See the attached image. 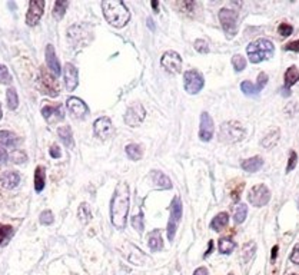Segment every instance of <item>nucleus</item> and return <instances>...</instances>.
I'll list each match as a JSON object with an SVG mask.
<instances>
[{"label":"nucleus","instance_id":"nucleus-1","mask_svg":"<svg viewBox=\"0 0 299 275\" xmlns=\"http://www.w3.org/2000/svg\"><path fill=\"white\" fill-rule=\"evenodd\" d=\"M129 202H130V196H129V186L126 182H119L112 202H110V218L112 224L118 228L123 229L126 227V218L129 214Z\"/></svg>","mask_w":299,"mask_h":275},{"label":"nucleus","instance_id":"nucleus-2","mask_svg":"<svg viewBox=\"0 0 299 275\" xmlns=\"http://www.w3.org/2000/svg\"><path fill=\"white\" fill-rule=\"evenodd\" d=\"M102 10L109 25L115 28H123L130 19L129 9L121 0H105L102 3Z\"/></svg>","mask_w":299,"mask_h":275},{"label":"nucleus","instance_id":"nucleus-3","mask_svg":"<svg viewBox=\"0 0 299 275\" xmlns=\"http://www.w3.org/2000/svg\"><path fill=\"white\" fill-rule=\"evenodd\" d=\"M246 52L251 63H260L263 60H269L273 56L275 46L269 39H258L246 47Z\"/></svg>","mask_w":299,"mask_h":275},{"label":"nucleus","instance_id":"nucleus-4","mask_svg":"<svg viewBox=\"0 0 299 275\" xmlns=\"http://www.w3.org/2000/svg\"><path fill=\"white\" fill-rule=\"evenodd\" d=\"M245 138V129L242 125L235 121H229L220 125L219 139L223 143H236Z\"/></svg>","mask_w":299,"mask_h":275},{"label":"nucleus","instance_id":"nucleus-5","mask_svg":"<svg viewBox=\"0 0 299 275\" xmlns=\"http://www.w3.org/2000/svg\"><path fill=\"white\" fill-rule=\"evenodd\" d=\"M219 22L222 25V29L225 30L228 38H235L238 33V13L232 9H220L219 10Z\"/></svg>","mask_w":299,"mask_h":275},{"label":"nucleus","instance_id":"nucleus-6","mask_svg":"<svg viewBox=\"0 0 299 275\" xmlns=\"http://www.w3.org/2000/svg\"><path fill=\"white\" fill-rule=\"evenodd\" d=\"M180 220H182V202L177 196H175L171 204V218L168 222V239L171 242L175 239V234L180 224Z\"/></svg>","mask_w":299,"mask_h":275},{"label":"nucleus","instance_id":"nucleus-7","mask_svg":"<svg viewBox=\"0 0 299 275\" xmlns=\"http://www.w3.org/2000/svg\"><path fill=\"white\" fill-rule=\"evenodd\" d=\"M183 85H185V91L189 95H196L204 88V75L198 70H186L183 73Z\"/></svg>","mask_w":299,"mask_h":275},{"label":"nucleus","instance_id":"nucleus-8","mask_svg":"<svg viewBox=\"0 0 299 275\" xmlns=\"http://www.w3.org/2000/svg\"><path fill=\"white\" fill-rule=\"evenodd\" d=\"M248 201L256 208L265 206L271 201V191L263 183L255 185V186H252V189L248 193Z\"/></svg>","mask_w":299,"mask_h":275},{"label":"nucleus","instance_id":"nucleus-9","mask_svg":"<svg viewBox=\"0 0 299 275\" xmlns=\"http://www.w3.org/2000/svg\"><path fill=\"white\" fill-rule=\"evenodd\" d=\"M146 118V110L140 105V103H132L126 113H125V122L130 128H136L143 122V119Z\"/></svg>","mask_w":299,"mask_h":275},{"label":"nucleus","instance_id":"nucleus-10","mask_svg":"<svg viewBox=\"0 0 299 275\" xmlns=\"http://www.w3.org/2000/svg\"><path fill=\"white\" fill-rule=\"evenodd\" d=\"M161 65L163 69H166V72L176 75V73H180V70H182V57L175 50H168L163 53Z\"/></svg>","mask_w":299,"mask_h":275},{"label":"nucleus","instance_id":"nucleus-11","mask_svg":"<svg viewBox=\"0 0 299 275\" xmlns=\"http://www.w3.org/2000/svg\"><path fill=\"white\" fill-rule=\"evenodd\" d=\"M44 10V0H32L29 4V10L26 14V23L29 26H35L39 23Z\"/></svg>","mask_w":299,"mask_h":275},{"label":"nucleus","instance_id":"nucleus-12","mask_svg":"<svg viewBox=\"0 0 299 275\" xmlns=\"http://www.w3.org/2000/svg\"><path fill=\"white\" fill-rule=\"evenodd\" d=\"M215 132V125L214 119L208 112H202L201 115V128H199V138L202 142H209L214 138Z\"/></svg>","mask_w":299,"mask_h":275},{"label":"nucleus","instance_id":"nucleus-13","mask_svg":"<svg viewBox=\"0 0 299 275\" xmlns=\"http://www.w3.org/2000/svg\"><path fill=\"white\" fill-rule=\"evenodd\" d=\"M93 131L95 135L100 139H108L113 135V125L112 121L109 119L108 116H102L99 119H96L93 124Z\"/></svg>","mask_w":299,"mask_h":275},{"label":"nucleus","instance_id":"nucleus-14","mask_svg":"<svg viewBox=\"0 0 299 275\" xmlns=\"http://www.w3.org/2000/svg\"><path fill=\"white\" fill-rule=\"evenodd\" d=\"M66 106H68L69 112H70L73 116H76V118H83V116H86V115L89 113L87 105H86L82 99H79V97L76 96L69 97L68 100H66Z\"/></svg>","mask_w":299,"mask_h":275},{"label":"nucleus","instance_id":"nucleus-15","mask_svg":"<svg viewBox=\"0 0 299 275\" xmlns=\"http://www.w3.org/2000/svg\"><path fill=\"white\" fill-rule=\"evenodd\" d=\"M42 83L44 85V93H47L49 96H57L59 95V83L56 81V76L50 75L47 70L42 69Z\"/></svg>","mask_w":299,"mask_h":275},{"label":"nucleus","instance_id":"nucleus-16","mask_svg":"<svg viewBox=\"0 0 299 275\" xmlns=\"http://www.w3.org/2000/svg\"><path fill=\"white\" fill-rule=\"evenodd\" d=\"M42 115L43 118L49 122V124H56V122H60L65 119V115H63V110L62 108L57 105H46L42 108Z\"/></svg>","mask_w":299,"mask_h":275},{"label":"nucleus","instance_id":"nucleus-17","mask_svg":"<svg viewBox=\"0 0 299 275\" xmlns=\"http://www.w3.org/2000/svg\"><path fill=\"white\" fill-rule=\"evenodd\" d=\"M63 72H65V81H66L68 91L69 92L75 91L78 88V85H79V72H78L76 66L72 65V63H66Z\"/></svg>","mask_w":299,"mask_h":275},{"label":"nucleus","instance_id":"nucleus-18","mask_svg":"<svg viewBox=\"0 0 299 275\" xmlns=\"http://www.w3.org/2000/svg\"><path fill=\"white\" fill-rule=\"evenodd\" d=\"M46 63H47L49 69L53 72L54 76L59 78L60 73H62V69H60V63H59V60L56 57V53H54V49L52 45H47V47H46Z\"/></svg>","mask_w":299,"mask_h":275},{"label":"nucleus","instance_id":"nucleus-19","mask_svg":"<svg viewBox=\"0 0 299 275\" xmlns=\"http://www.w3.org/2000/svg\"><path fill=\"white\" fill-rule=\"evenodd\" d=\"M0 182H1V185H3L4 188L12 189V188H16L17 183L20 182V175H19L17 172H10V171H7V172H4V174L0 175Z\"/></svg>","mask_w":299,"mask_h":275},{"label":"nucleus","instance_id":"nucleus-20","mask_svg":"<svg viewBox=\"0 0 299 275\" xmlns=\"http://www.w3.org/2000/svg\"><path fill=\"white\" fill-rule=\"evenodd\" d=\"M152 181L156 185V188L159 189H171L172 188V182L161 171H152Z\"/></svg>","mask_w":299,"mask_h":275},{"label":"nucleus","instance_id":"nucleus-21","mask_svg":"<svg viewBox=\"0 0 299 275\" xmlns=\"http://www.w3.org/2000/svg\"><path fill=\"white\" fill-rule=\"evenodd\" d=\"M20 139L9 131H0V146L16 148L19 145Z\"/></svg>","mask_w":299,"mask_h":275},{"label":"nucleus","instance_id":"nucleus-22","mask_svg":"<svg viewBox=\"0 0 299 275\" xmlns=\"http://www.w3.org/2000/svg\"><path fill=\"white\" fill-rule=\"evenodd\" d=\"M299 82V70L297 66H291L289 69H286L285 72V89H286V95H289V89L297 85Z\"/></svg>","mask_w":299,"mask_h":275},{"label":"nucleus","instance_id":"nucleus-23","mask_svg":"<svg viewBox=\"0 0 299 275\" xmlns=\"http://www.w3.org/2000/svg\"><path fill=\"white\" fill-rule=\"evenodd\" d=\"M148 245H149L150 251H153V252H158V251L162 249L163 241L159 229H153V231L150 232L149 236H148Z\"/></svg>","mask_w":299,"mask_h":275},{"label":"nucleus","instance_id":"nucleus-24","mask_svg":"<svg viewBox=\"0 0 299 275\" xmlns=\"http://www.w3.org/2000/svg\"><path fill=\"white\" fill-rule=\"evenodd\" d=\"M242 169L245 172H256L259 171L262 166H263V159L260 156H254V158H249V159H245L244 162L241 164Z\"/></svg>","mask_w":299,"mask_h":275},{"label":"nucleus","instance_id":"nucleus-25","mask_svg":"<svg viewBox=\"0 0 299 275\" xmlns=\"http://www.w3.org/2000/svg\"><path fill=\"white\" fill-rule=\"evenodd\" d=\"M57 135L60 138V140L65 143V146L73 148L75 146V140H73V132L69 126H60L57 129Z\"/></svg>","mask_w":299,"mask_h":275},{"label":"nucleus","instance_id":"nucleus-26","mask_svg":"<svg viewBox=\"0 0 299 275\" xmlns=\"http://www.w3.org/2000/svg\"><path fill=\"white\" fill-rule=\"evenodd\" d=\"M279 137H281L279 129H273V131H271L268 135H265V138L260 140V145H262L263 148H266V149H272V148L278 143Z\"/></svg>","mask_w":299,"mask_h":275},{"label":"nucleus","instance_id":"nucleus-27","mask_svg":"<svg viewBox=\"0 0 299 275\" xmlns=\"http://www.w3.org/2000/svg\"><path fill=\"white\" fill-rule=\"evenodd\" d=\"M228 222H229V215H228L226 212H220V214H217L216 217L212 220V222H211V228H212L214 231H222V229L228 225Z\"/></svg>","mask_w":299,"mask_h":275},{"label":"nucleus","instance_id":"nucleus-28","mask_svg":"<svg viewBox=\"0 0 299 275\" xmlns=\"http://www.w3.org/2000/svg\"><path fill=\"white\" fill-rule=\"evenodd\" d=\"M33 182H35V189H36L38 192H42L43 188H44V185H46V172H44L43 166H38V168H36Z\"/></svg>","mask_w":299,"mask_h":275},{"label":"nucleus","instance_id":"nucleus-29","mask_svg":"<svg viewBox=\"0 0 299 275\" xmlns=\"http://www.w3.org/2000/svg\"><path fill=\"white\" fill-rule=\"evenodd\" d=\"M125 149H126V155L130 161H139L143 155L142 146L137 143H129Z\"/></svg>","mask_w":299,"mask_h":275},{"label":"nucleus","instance_id":"nucleus-30","mask_svg":"<svg viewBox=\"0 0 299 275\" xmlns=\"http://www.w3.org/2000/svg\"><path fill=\"white\" fill-rule=\"evenodd\" d=\"M69 7V1L68 0H57L56 3H54V7H53V17L54 19H57V20H60L65 13H66V10H68Z\"/></svg>","mask_w":299,"mask_h":275},{"label":"nucleus","instance_id":"nucleus-31","mask_svg":"<svg viewBox=\"0 0 299 275\" xmlns=\"http://www.w3.org/2000/svg\"><path fill=\"white\" fill-rule=\"evenodd\" d=\"M217 247H219V251H220L222 254L228 255V254H231L232 251L236 248V244H235V241H232L229 238H220Z\"/></svg>","mask_w":299,"mask_h":275},{"label":"nucleus","instance_id":"nucleus-32","mask_svg":"<svg viewBox=\"0 0 299 275\" xmlns=\"http://www.w3.org/2000/svg\"><path fill=\"white\" fill-rule=\"evenodd\" d=\"M241 89H242V92H244L246 96H256V95H259L256 85H254V83L249 82V81H244V82L241 83Z\"/></svg>","mask_w":299,"mask_h":275},{"label":"nucleus","instance_id":"nucleus-33","mask_svg":"<svg viewBox=\"0 0 299 275\" xmlns=\"http://www.w3.org/2000/svg\"><path fill=\"white\" fill-rule=\"evenodd\" d=\"M13 236V228L9 225H0V245H4Z\"/></svg>","mask_w":299,"mask_h":275},{"label":"nucleus","instance_id":"nucleus-34","mask_svg":"<svg viewBox=\"0 0 299 275\" xmlns=\"http://www.w3.org/2000/svg\"><path fill=\"white\" fill-rule=\"evenodd\" d=\"M248 215V206L245 204H239L235 209V215H233V220H235V224H242Z\"/></svg>","mask_w":299,"mask_h":275},{"label":"nucleus","instance_id":"nucleus-35","mask_svg":"<svg viewBox=\"0 0 299 275\" xmlns=\"http://www.w3.org/2000/svg\"><path fill=\"white\" fill-rule=\"evenodd\" d=\"M6 97H7V105H9V109L14 110L17 108V105H19V97H17V92H16V89L13 88H10V89H7V92H6Z\"/></svg>","mask_w":299,"mask_h":275},{"label":"nucleus","instance_id":"nucleus-36","mask_svg":"<svg viewBox=\"0 0 299 275\" xmlns=\"http://www.w3.org/2000/svg\"><path fill=\"white\" fill-rule=\"evenodd\" d=\"M78 215H79V220L83 224H87L89 221L92 220V212H90V208L87 204H81L79 206V211H78Z\"/></svg>","mask_w":299,"mask_h":275},{"label":"nucleus","instance_id":"nucleus-37","mask_svg":"<svg viewBox=\"0 0 299 275\" xmlns=\"http://www.w3.org/2000/svg\"><path fill=\"white\" fill-rule=\"evenodd\" d=\"M232 66L236 72H242L246 68V59L242 55H235L232 57Z\"/></svg>","mask_w":299,"mask_h":275},{"label":"nucleus","instance_id":"nucleus-38","mask_svg":"<svg viewBox=\"0 0 299 275\" xmlns=\"http://www.w3.org/2000/svg\"><path fill=\"white\" fill-rule=\"evenodd\" d=\"M255 251H256V245H255V242H248L246 245L244 247V261H249L252 257H254V254H255Z\"/></svg>","mask_w":299,"mask_h":275},{"label":"nucleus","instance_id":"nucleus-39","mask_svg":"<svg viewBox=\"0 0 299 275\" xmlns=\"http://www.w3.org/2000/svg\"><path fill=\"white\" fill-rule=\"evenodd\" d=\"M41 224L42 225H52L54 222L53 218V214H52V211H49V209H46V211H43L41 214Z\"/></svg>","mask_w":299,"mask_h":275},{"label":"nucleus","instance_id":"nucleus-40","mask_svg":"<svg viewBox=\"0 0 299 275\" xmlns=\"http://www.w3.org/2000/svg\"><path fill=\"white\" fill-rule=\"evenodd\" d=\"M0 82L4 83V85H10L12 83V76H10L7 68L3 66V65H0Z\"/></svg>","mask_w":299,"mask_h":275},{"label":"nucleus","instance_id":"nucleus-41","mask_svg":"<svg viewBox=\"0 0 299 275\" xmlns=\"http://www.w3.org/2000/svg\"><path fill=\"white\" fill-rule=\"evenodd\" d=\"M195 49L199 52V53H202V55H205V53H208L209 52V45H208V42L204 41V39H198V41H195Z\"/></svg>","mask_w":299,"mask_h":275},{"label":"nucleus","instance_id":"nucleus-42","mask_svg":"<svg viewBox=\"0 0 299 275\" xmlns=\"http://www.w3.org/2000/svg\"><path fill=\"white\" fill-rule=\"evenodd\" d=\"M132 225H133V228H135L136 231H139V232H142L143 231V217H142V214H139V215H135L133 218H132Z\"/></svg>","mask_w":299,"mask_h":275},{"label":"nucleus","instance_id":"nucleus-43","mask_svg":"<svg viewBox=\"0 0 299 275\" xmlns=\"http://www.w3.org/2000/svg\"><path fill=\"white\" fill-rule=\"evenodd\" d=\"M298 164V155L297 152H291L289 155V162H288V166H286V172H291L292 169H295V166Z\"/></svg>","mask_w":299,"mask_h":275},{"label":"nucleus","instance_id":"nucleus-44","mask_svg":"<svg viewBox=\"0 0 299 275\" xmlns=\"http://www.w3.org/2000/svg\"><path fill=\"white\" fill-rule=\"evenodd\" d=\"M278 32H279L281 36H289V35H292L294 28H292L291 25H288V23H281V25H279V29H278Z\"/></svg>","mask_w":299,"mask_h":275},{"label":"nucleus","instance_id":"nucleus-45","mask_svg":"<svg viewBox=\"0 0 299 275\" xmlns=\"http://www.w3.org/2000/svg\"><path fill=\"white\" fill-rule=\"evenodd\" d=\"M266 83H268V75L266 73H259L258 83H256V88H258L259 92L266 86Z\"/></svg>","mask_w":299,"mask_h":275},{"label":"nucleus","instance_id":"nucleus-46","mask_svg":"<svg viewBox=\"0 0 299 275\" xmlns=\"http://www.w3.org/2000/svg\"><path fill=\"white\" fill-rule=\"evenodd\" d=\"M12 158H13V161L16 164H22V162H25L26 161V155L23 153L22 151H16L12 155Z\"/></svg>","mask_w":299,"mask_h":275},{"label":"nucleus","instance_id":"nucleus-47","mask_svg":"<svg viewBox=\"0 0 299 275\" xmlns=\"http://www.w3.org/2000/svg\"><path fill=\"white\" fill-rule=\"evenodd\" d=\"M291 261L294 262V264H297V265H299V244L298 245H295L292 254H291Z\"/></svg>","mask_w":299,"mask_h":275},{"label":"nucleus","instance_id":"nucleus-48","mask_svg":"<svg viewBox=\"0 0 299 275\" xmlns=\"http://www.w3.org/2000/svg\"><path fill=\"white\" fill-rule=\"evenodd\" d=\"M285 50H292V52H299V41L291 42L285 46Z\"/></svg>","mask_w":299,"mask_h":275},{"label":"nucleus","instance_id":"nucleus-49","mask_svg":"<svg viewBox=\"0 0 299 275\" xmlns=\"http://www.w3.org/2000/svg\"><path fill=\"white\" fill-rule=\"evenodd\" d=\"M50 155H52V158H60V151H59V146L57 145H52V148H50Z\"/></svg>","mask_w":299,"mask_h":275},{"label":"nucleus","instance_id":"nucleus-50","mask_svg":"<svg viewBox=\"0 0 299 275\" xmlns=\"http://www.w3.org/2000/svg\"><path fill=\"white\" fill-rule=\"evenodd\" d=\"M7 161V152L3 149V146H0V164H4Z\"/></svg>","mask_w":299,"mask_h":275},{"label":"nucleus","instance_id":"nucleus-51","mask_svg":"<svg viewBox=\"0 0 299 275\" xmlns=\"http://www.w3.org/2000/svg\"><path fill=\"white\" fill-rule=\"evenodd\" d=\"M193 275H209V271H208L205 267H201V268H198V270L193 273Z\"/></svg>","mask_w":299,"mask_h":275},{"label":"nucleus","instance_id":"nucleus-52","mask_svg":"<svg viewBox=\"0 0 299 275\" xmlns=\"http://www.w3.org/2000/svg\"><path fill=\"white\" fill-rule=\"evenodd\" d=\"M212 247H214V242L211 241V242H209V249H208V252L205 254V258H206V257H208V255L211 254V251H212Z\"/></svg>","mask_w":299,"mask_h":275},{"label":"nucleus","instance_id":"nucleus-53","mask_svg":"<svg viewBox=\"0 0 299 275\" xmlns=\"http://www.w3.org/2000/svg\"><path fill=\"white\" fill-rule=\"evenodd\" d=\"M148 26H149L152 30H155V25H153V20H152V19H148Z\"/></svg>","mask_w":299,"mask_h":275},{"label":"nucleus","instance_id":"nucleus-54","mask_svg":"<svg viewBox=\"0 0 299 275\" xmlns=\"http://www.w3.org/2000/svg\"><path fill=\"white\" fill-rule=\"evenodd\" d=\"M276 251H278V247H275L273 249H272V252H273V254H272V258H275V257H276Z\"/></svg>","mask_w":299,"mask_h":275},{"label":"nucleus","instance_id":"nucleus-55","mask_svg":"<svg viewBox=\"0 0 299 275\" xmlns=\"http://www.w3.org/2000/svg\"><path fill=\"white\" fill-rule=\"evenodd\" d=\"M152 7L156 9V7H158V1H152Z\"/></svg>","mask_w":299,"mask_h":275},{"label":"nucleus","instance_id":"nucleus-56","mask_svg":"<svg viewBox=\"0 0 299 275\" xmlns=\"http://www.w3.org/2000/svg\"><path fill=\"white\" fill-rule=\"evenodd\" d=\"M297 204H298V209H299V196H298V199H297Z\"/></svg>","mask_w":299,"mask_h":275},{"label":"nucleus","instance_id":"nucleus-57","mask_svg":"<svg viewBox=\"0 0 299 275\" xmlns=\"http://www.w3.org/2000/svg\"><path fill=\"white\" fill-rule=\"evenodd\" d=\"M0 118H1V105H0Z\"/></svg>","mask_w":299,"mask_h":275},{"label":"nucleus","instance_id":"nucleus-58","mask_svg":"<svg viewBox=\"0 0 299 275\" xmlns=\"http://www.w3.org/2000/svg\"><path fill=\"white\" fill-rule=\"evenodd\" d=\"M291 275H298V274H291Z\"/></svg>","mask_w":299,"mask_h":275}]
</instances>
